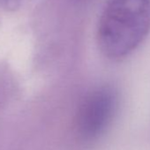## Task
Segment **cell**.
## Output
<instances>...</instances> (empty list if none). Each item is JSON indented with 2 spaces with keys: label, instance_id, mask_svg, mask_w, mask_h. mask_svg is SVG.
Returning <instances> with one entry per match:
<instances>
[{
  "label": "cell",
  "instance_id": "cell-2",
  "mask_svg": "<svg viewBox=\"0 0 150 150\" xmlns=\"http://www.w3.org/2000/svg\"><path fill=\"white\" fill-rule=\"evenodd\" d=\"M117 103V93L111 88L103 87L89 93L80 105L77 115L80 137L94 139L101 136L111 123Z\"/></svg>",
  "mask_w": 150,
  "mask_h": 150
},
{
  "label": "cell",
  "instance_id": "cell-1",
  "mask_svg": "<svg viewBox=\"0 0 150 150\" xmlns=\"http://www.w3.org/2000/svg\"><path fill=\"white\" fill-rule=\"evenodd\" d=\"M150 34V0H109L97 25L99 50L109 59L133 53Z\"/></svg>",
  "mask_w": 150,
  "mask_h": 150
}]
</instances>
